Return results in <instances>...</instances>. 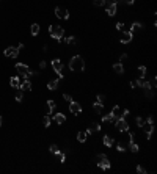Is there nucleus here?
<instances>
[{
  "instance_id": "473e14b6",
  "label": "nucleus",
  "mask_w": 157,
  "mask_h": 174,
  "mask_svg": "<svg viewBox=\"0 0 157 174\" xmlns=\"http://www.w3.org/2000/svg\"><path fill=\"white\" fill-rule=\"evenodd\" d=\"M63 99L66 100V102H71V100H72V96L68 94V93H64V94H63Z\"/></svg>"
},
{
  "instance_id": "c03bdc74",
  "label": "nucleus",
  "mask_w": 157,
  "mask_h": 174,
  "mask_svg": "<svg viewBox=\"0 0 157 174\" xmlns=\"http://www.w3.org/2000/svg\"><path fill=\"white\" fill-rule=\"evenodd\" d=\"M2 124H3V118L0 116V127H2Z\"/></svg>"
},
{
  "instance_id": "423d86ee",
  "label": "nucleus",
  "mask_w": 157,
  "mask_h": 174,
  "mask_svg": "<svg viewBox=\"0 0 157 174\" xmlns=\"http://www.w3.org/2000/svg\"><path fill=\"white\" fill-rule=\"evenodd\" d=\"M132 38H133V32H131V30L122 32L121 33V38H120V42H121V44H129V42L132 41Z\"/></svg>"
},
{
  "instance_id": "ddd939ff",
  "label": "nucleus",
  "mask_w": 157,
  "mask_h": 174,
  "mask_svg": "<svg viewBox=\"0 0 157 174\" xmlns=\"http://www.w3.org/2000/svg\"><path fill=\"white\" fill-rule=\"evenodd\" d=\"M53 121L57 122V124H64V122H66V116H64L63 113H55L53 115Z\"/></svg>"
},
{
  "instance_id": "393cba45",
  "label": "nucleus",
  "mask_w": 157,
  "mask_h": 174,
  "mask_svg": "<svg viewBox=\"0 0 157 174\" xmlns=\"http://www.w3.org/2000/svg\"><path fill=\"white\" fill-rule=\"evenodd\" d=\"M145 75H146V66H140L138 68V77L140 79H145Z\"/></svg>"
},
{
  "instance_id": "0eeeda50",
  "label": "nucleus",
  "mask_w": 157,
  "mask_h": 174,
  "mask_svg": "<svg viewBox=\"0 0 157 174\" xmlns=\"http://www.w3.org/2000/svg\"><path fill=\"white\" fill-rule=\"evenodd\" d=\"M69 111L72 115L82 113V105H80L79 102H75V100H71V102H69Z\"/></svg>"
},
{
  "instance_id": "20e7f679",
  "label": "nucleus",
  "mask_w": 157,
  "mask_h": 174,
  "mask_svg": "<svg viewBox=\"0 0 157 174\" xmlns=\"http://www.w3.org/2000/svg\"><path fill=\"white\" fill-rule=\"evenodd\" d=\"M115 127H116L118 132H129V124L126 121V118H122V116H118L115 119Z\"/></svg>"
},
{
  "instance_id": "cd10ccee",
  "label": "nucleus",
  "mask_w": 157,
  "mask_h": 174,
  "mask_svg": "<svg viewBox=\"0 0 157 174\" xmlns=\"http://www.w3.org/2000/svg\"><path fill=\"white\" fill-rule=\"evenodd\" d=\"M112 113L115 115V118H118V116H120V105H115L113 110H112Z\"/></svg>"
},
{
  "instance_id": "1a4fd4ad",
  "label": "nucleus",
  "mask_w": 157,
  "mask_h": 174,
  "mask_svg": "<svg viewBox=\"0 0 157 174\" xmlns=\"http://www.w3.org/2000/svg\"><path fill=\"white\" fill-rule=\"evenodd\" d=\"M127 144H129V149H131L132 152H138V144L135 143V135L131 133V132H129V143Z\"/></svg>"
},
{
  "instance_id": "37998d69",
  "label": "nucleus",
  "mask_w": 157,
  "mask_h": 174,
  "mask_svg": "<svg viewBox=\"0 0 157 174\" xmlns=\"http://www.w3.org/2000/svg\"><path fill=\"white\" fill-rule=\"evenodd\" d=\"M131 86H132V88H137V85H135V80H132V82H131Z\"/></svg>"
},
{
  "instance_id": "72a5a7b5",
  "label": "nucleus",
  "mask_w": 157,
  "mask_h": 174,
  "mask_svg": "<svg viewBox=\"0 0 157 174\" xmlns=\"http://www.w3.org/2000/svg\"><path fill=\"white\" fill-rule=\"evenodd\" d=\"M116 149H118V152H124V151H126L124 146H122L121 143H118V144H116Z\"/></svg>"
},
{
  "instance_id": "4468645a",
  "label": "nucleus",
  "mask_w": 157,
  "mask_h": 174,
  "mask_svg": "<svg viewBox=\"0 0 157 174\" xmlns=\"http://www.w3.org/2000/svg\"><path fill=\"white\" fill-rule=\"evenodd\" d=\"M19 90H22V91H30V90H32V83H30V80H28V79H25L24 82L21 83Z\"/></svg>"
},
{
  "instance_id": "f704fd0d",
  "label": "nucleus",
  "mask_w": 157,
  "mask_h": 174,
  "mask_svg": "<svg viewBox=\"0 0 157 174\" xmlns=\"http://www.w3.org/2000/svg\"><path fill=\"white\" fill-rule=\"evenodd\" d=\"M126 60H127V53H121V55H120V61L122 63V61H126Z\"/></svg>"
},
{
  "instance_id": "a19ab883",
  "label": "nucleus",
  "mask_w": 157,
  "mask_h": 174,
  "mask_svg": "<svg viewBox=\"0 0 157 174\" xmlns=\"http://www.w3.org/2000/svg\"><path fill=\"white\" fill-rule=\"evenodd\" d=\"M39 68H41V69H44V68H46V61H44V60H43V61H39Z\"/></svg>"
},
{
  "instance_id": "39448f33",
  "label": "nucleus",
  "mask_w": 157,
  "mask_h": 174,
  "mask_svg": "<svg viewBox=\"0 0 157 174\" xmlns=\"http://www.w3.org/2000/svg\"><path fill=\"white\" fill-rule=\"evenodd\" d=\"M55 16L58 19L66 21V19H69V13H68V10L63 8V6H57V8H55Z\"/></svg>"
},
{
  "instance_id": "4c0bfd02",
  "label": "nucleus",
  "mask_w": 157,
  "mask_h": 174,
  "mask_svg": "<svg viewBox=\"0 0 157 174\" xmlns=\"http://www.w3.org/2000/svg\"><path fill=\"white\" fill-rule=\"evenodd\" d=\"M122 27H124V24H122V22H118V24H116V30H122Z\"/></svg>"
},
{
  "instance_id": "f8f14e48",
  "label": "nucleus",
  "mask_w": 157,
  "mask_h": 174,
  "mask_svg": "<svg viewBox=\"0 0 157 174\" xmlns=\"http://www.w3.org/2000/svg\"><path fill=\"white\" fill-rule=\"evenodd\" d=\"M99 130H101V124H98V122H91L90 127L86 129V133L91 135V133H94V132H99Z\"/></svg>"
},
{
  "instance_id": "2eb2a0df",
  "label": "nucleus",
  "mask_w": 157,
  "mask_h": 174,
  "mask_svg": "<svg viewBox=\"0 0 157 174\" xmlns=\"http://www.w3.org/2000/svg\"><path fill=\"white\" fill-rule=\"evenodd\" d=\"M113 71L116 72L118 75H122V74H124V68H122V63H115V64H113Z\"/></svg>"
},
{
  "instance_id": "dca6fc26",
  "label": "nucleus",
  "mask_w": 157,
  "mask_h": 174,
  "mask_svg": "<svg viewBox=\"0 0 157 174\" xmlns=\"http://www.w3.org/2000/svg\"><path fill=\"white\" fill-rule=\"evenodd\" d=\"M58 85H60V79H57V80H50V82L47 83V88L50 91H55L57 88H58Z\"/></svg>"
},
{
  "instance_id": "f257e3e1",
  "label": "nucleus",
  "mask_w": 157,
  "mask_h": 174,
  "mask_svg": "<svg viewBox=\"0 0 157 174\" xmlns=\"http://www.w3.org/2000/svg\"><path fill=\"white\" fill-rule=\"evenodd\" d=\"M69 69L72 72H82L85 71V61H83V58L80 55H75L71 58L69 61Z\"/></svg>"
},
{
  "instance_id": "58836bf2",
  "label": "nucleus",
  "mask_w": 157,
  "mask_h": 174,
  "mask_svg": "<svg viewBox=\"0 0 157 174\" xmlns=\"http://www.w3.org/2000/svg\"><path fill=\"white\" fill-rule=\"evenodd\" d=\"M129 113H131V111H129V110H127V108H126V110H124V111H122V115H120V116H122V118H126V116H127Z\"/></svg>"
},
{
  "instance_id": "7ed1b4c3",
  "label": "nucleus",
  "mask_w": 157,
  "mask_h": 174,
  "mask_svg": "<svg viewBox=\"0 0 157 174\" xmlns=\"http://www.w3.org/2000/svg\"><path fill=\"white\" fill-rule=\"evenodd\" d=\"M96 163L101 169H104V171H107V169H110V160L109 157L105 155V154H98L96 155Z\"/></svg>"
},
{
  "instance_id": "9d476101",
  "label": "nucleus",
  "mask_w": 157,
  "mask_h": 174,
  "mask_svg": "<svg viewBox=\"0 0 157 174\" xmlns=\"http://www.w3.org/2000/svg\"><path fill=\"white\" fill-rule=\"evenodd\" d=\"M52 68H53V71H55L57 74H60V72L63 71V63H61L60 58H55V60H52Z\"/></svg>"
},
{
  "instance_id": "a211bd4d",
  "label": "nucleus",
  "mask_w": 157,
  "mask_h": 174,
  "mask_svg": "<svg viewBox=\"0 0 157 174\" xmlns=\"http://www.w3.org/2000/svg\"><path fill=\"white\" fill-rule=\"evenodd\" d=\"M93 108H94V111H96L98 115H101L102 110H104V104H102V102H94L93 104Z\"/></svg>"
},
{
  "instance_id": "e433bc0d",
  "label": "nucleus",
  "mask_w": 157,
  "mask_h": 174,
  "mask_svg": "<svg viewBox=\"0 0 157 174\" xmlns=\"http://www.w3.org/2000/svg\"><path fill=\"white\" fill-rule=\"evenodd\" d=\"M104 99H105L104 94H98V102H104Z\"/></svg>"
},
{
  "instance_id": "f3484780",
  "label": "nucleus",
  "mask_w": 157,
  "mask_h": 174,
  "mask_svg": "<svg viewBox=\"0 0 157 174\" xmlns=\"http://www.w3.org/2000/svg\"><path fill=\"white\" fill-rule=\"evenodd\" d=\"M55 107H57L55 100L49 99V100H47V115H49V113H53V111H55Z\"/></svg>"
},
{
  "instance_id": "6e6552de",
  "label": "nucleus",
  "mask_w": 157,
  "mask_h": 174,
  "mask_svg": "<svg viewBox=\"0 0 157 174\" xmlns=\"http://www.w3.org/2000/svg\"><path fill=\"white\" fill-rule=\"evenodd\" d=\"M3 55L5 57H10V58H16L19 55V50L17 47H13V46H10V47H6L3 50Z\"/></svg>"
},
{
  "instance_id": "c756f323",
  "label": "nucleus",
  "mask_w": 157,
  "mask_h": 174,
  "mask_svg": "<svg viewBox=\"0 0 157 174\" xmlns=\"http://www.w3.org/2000/svg\"><path fill=\"white\" fill-rule=\"evenodd\" d=\"M135 121H137V126H140V127L143 126L145 122H146V121H145V118H141V116H138V118H137Z\"/></svg>"
},
{
  "instance_id": "b1692460",
  "label": "nucleus",
  "mask_w": 157,
  "mask_h": 174,
  "mask_svg": "<svg viewBox=\"0 0 157 174\" xmlns=\"http://www.w3.org/2000/svg\"><path fill=\"white\" fill-rule=\"evenodd\" d=\"M49 151H50L52 154H55V155H60V152H61V151H60V148H58L57 144H50V148H49Z\"/></svg>"
},
{
  "instance_id": "a878e982",
  "label": "nucleus",
  "mask_w": 157,
  "mask_h": 174,
  "mask_svg": "<svg viewBox=\"0 0 157 174\" xmlns=\"http://www.w3.org/2000/svg\"><path fill=\"white\" fill-rule=\"evenodd\" d=\"M16 100H17V102H22V100H24V91H22V90H17V93H16Z\"/></svg>"
},
{
  "instance_id": "c9c22d12",
  "label": "nucleus",
  "mask_w": 157,
  "mask_h": 174,
  "mask_svg": "<svg viewBox=\"0 0 157 174\" xmlns=\"http://www.w3.org/2000/svg\"><path fill=\"white\" fill-rule=\"evenodd\" d=\"M122 3H126V5H133L135 3V0H121Z\"/></svg>"
},
{
  "instance_id": "5701e85b",
  "label": "nucleus",
  "mask_w": 157,
  "mask_h": 174,
  "mask_svg": "<svg viewBox=\"0 0 157 174\" xmlns=\"http://www.w3.org/2000/svg\"><path fill=\"white\" fill-rule=\"evenodd\" d=\"M115 119H116V118H115V115L112 113V111L102 116V121H104V122H109V121H115Z\"/></svg>"
},
{
  "instance_id": "aec40b11",
  "label": "nucleus",
  "mask_w": 157,
  "mask_h": 174,
  "mask_svg": "<svg viewBox=\"0 0 157 174\" xmlns=\"http://www.w3.org/2000/svg\"><path fill=\"white\" fill-rule=\"evenodd\" d=\"M39 24H32V27H30V33L33 35V36H36L38 33H39Z\"/></svg>"
},
{
  "instance_id": "79ce46f5",
  "label": "nucleus",
  "mask_w": 157,
  "mask_h": 174,
  "mask_svg": "<svg viewBox=\"0 0 157 174\" xmlns=\"http://www.w3.org/2000/svg\"><path fill=\"white\" fill-rule=\"evenodd\" d=\"M16 47H17V50H22V49H24V44L21 42V44H17V46H16Z\"/></svg>"
},
{
  "instance_id": "6ab92c4d",
  "label": "nucleus",
  "mask_w": 157,
  "mask_h": 174,
  "mask_svg": "<svg viewBox=\"0 0 157 174\" xmlns=\"http://www.w3.org/2000/svg\"><path fill=\"white\" fill-rule=\"evenodd\" d=\"M10 83H11V86H13V88H19V86H21V80H19V77H11Z\"/></svg>"
},
{
  "instance_id": "c85d7f7f",
  "label": "nucleus",
  "mask_w": 157,
  "mask_h": 174,
  "mask_svg": "<svg viewBox=\"0 0 157 174\" xmlns=\"http://www.w3.org/2000/svg\"><path fill=\"white\" fill-rule=\"evenodd\" d=\"M93 5H94V6H104V5H105V0H94Z\"/></svg>"
},
{
  "instance_id": "7c9ffc66",
  "label": "nucleus",
  "mask_w": 157,
  "mask_h": 174,
  "mask_svg": "<svg viewBox=\"0 0 157 174\" xmlns=\"http://www.w3.org/2000/svg\"><path fill=\"white\" fill-rule=\"evenodd\" d=\"M137 173H138V174H146L148 171H146V169H145L141 165H138V166H137Z\"/></svg>"
},
{
  "instance_id": "2f4dec72",
  "label": "nucleus",
  "mask_w": 157,
  "mask_h": 174,
  "mask_svg": "<svg viewBox=\"0 0 157 174\" xmlns=\"http://www.w3.org/2000/svg\"><path fill=\"white\" fill-rule=\"evenodd\" d=\"M43 122H44L46 127H49V126H50V118H49V116H44V118H43Z\"/></svg>"
},
{
  "instance_id": "9b49d317",
  "label": "nucleus",
  "mask_w": 157,
  "mask_h": 174,
  "mask_svg": "<svg viewBox=\"0 0 157 174\" xmlns=\"http://www.w3.org/2000/svg\"><path fill=\"white\" fill-rule=\"evenodd\" d=\"M141 127H143L145 133H146V138H148V140H151V133L154 132V126H152L151 122H145Z\"/></svg>"
},
{
  "instance_id": "ea45409f",
  "label": "nucleus",
  "mask_w": 157,
  "mask_h": 174,
  "mask_svg": "<svg viewBox=\"0 0 157 174\" xmlns=\"http://www.w3.org/2000/svg\"><path fill=\"white\" fill-rule=\"evenodd\" d=\"M145 121H146V122H151V124H154V118H152V116H149L148 119H145Z\"/></svg>"
},
{
  "instance_id": "f03ea898",
  "label": "nucleus",
  "mask_w": 157,
  "mask_h": 174,
  "mask_svg": "<svg viewBox=\"0 0 157 174\" xmlns=\"http://www.w3.org/2000/svg\"><path fill=\"white\" fill-rule=\"evenodd\" d=\"M49 35H50V38H53V39L61 41V38L64 36V28H63V27H60V25L52 24L50 27H49Z\"/></svg>"
},
{
  "instance_id": "4be33fe9",
  "label": "nucleus",
  "mask_w": 157,
  "mask_h": 174,
  "mask_svg": "<svg viewBox=\"0 0 157 174\" xmlns=\"http://www.w3.org/2000/svg\"><path fill=\"white\" fill-rule=\"evenodd\" d=\"M102 141H104V144L107 146V148H112V144H113V138L110 137V135H105Z\"/></svg>"
},
{
  "instance_id": "412c9836",
  "label": "nucleus",
  "mask_w": 157,
  "mask_h": 174,
  "mask_svg": "<svg viewBox=\"0 0 157 174\" xmlns=\"http://www.w3.org/2000/svg\"><path fill=\"white\" fill-rule=\"evenodd\" d=\"M86 138H88V133L86 132H79L77 133V141L79 143H85Z\"/></svg>"
},
{
  "instance_id": "bb28decb",
  "label": "nucleus",
  "mask_w": 157,
  "mask_h": 174,
  "mask_svg": "<svg viewBox=\"0 0 157 174\" xmlns=\"http://www.w3.org/2000/svg\"><path fill=\"white\" fill-rule=\"evenodd\" d=\"M64 41H66V44H69V46L71 44H75V36H68Z\"/></svg>"
}]
</instances>
